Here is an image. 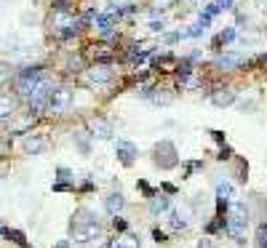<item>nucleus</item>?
<instances>
[{
  "label": "nucleus",
  "mask_w": 267,
  "mask_h": 248,
  "mask_svg": "<svg viewBox=\"0 0 267 248\" xmlns=\"http://www.w3.org/2000/svg\"><path fill=\"white\" fill-rule=\"evenodd\" d=\"M102 235V222L99 216L91 211V208H78L72 214V222H70V238L75 240V243H91V240H96Z\"/></svg>",
  "instance_id": "obj_1"
},
{
  "label": "nucleus",
  "mask_w": 267,
  "mask_h": 248,
  "mask_svg": "<svg viewBox=\"0 0 267 248\" xmlns=\"http://www.w3.org/2000/svg\"><path fill=\"white\" fill-rule=\"evenodd\" d=\"M227 232L232 235V240L238 246H243L246 240H243V232H246V227L251 224V208L243 203V200H235V203H230V208H227Z\"/></svg>",
  "instance_id": "obj_2"
},
{
  "label": "nucleus",
  "mask_w": 267,
  "mask_h": 248,
  "mask_svg": "<svg viewBox=\"0 0 267 248\" xmlns=\"http://www.w3.org/2000/svg\"><path fill=\"white\" fill-rule=\"evenodd\" d=\"M152 163L158 168H163V171H168V168H174L179 163V155H176V147L174 142H168V139H163V142H158L152 147Z\"/></svg>",
  "instance_id": "obj_3"
},
{
  "label": "nucleus",
  "mask_w": 267,
  "mask_h": 248,
  "mask_svg": "<svg viewBox=\"0 0 267 248\" xmlns=\"http://www.w3.org/2000/svg\"><path fill=\"white\" fill-rule=\"evenodd\" d=\"M72 102H75V91L67 88V86H62V88H54V94L48 96L46 107H48L51 112H64V110L72 107Z\"/></svg>",
  "instance_id": "obj_4"
},
{
  "label": "nucleus",
  "mask_w": 267,
  "mask_h": 248,
  "mask_svg": "<svg viewBox=\"0 0 267 248\" xmlns=\"http://www.w3.org/2000/svg\"><path fill=\"white\" fill-rule=\"evenodd\" d=\"M115 152H118V158H120V163H123V166H131V163L136 160V155H139L136 144L126 142V139H120V142L115 144Z\"/></svg>",
  "instance_id": "obj_5"
},
{
  "label": "nucleus",
  "mask_w": 267,
  "mask_h": 248,
  "mask_svg": "<svg viewBox=\"0 0 267 248\" xmlns=\"http://www.w3.org/2000/svg\"><path fill=\"white\" fill-rule=\"evenodd\" d=\"M110 80H112V69L107 64H94L88 69V83H94V86H104Z\"/></svg>",
  "instance_id": "obj_6"
},
{
  "label": "nucleus",
  "mask_w": 267,
  "mask_h": 248,
  "mask_svg": "<svg viewBox=\"0 0 267 248\" xmlns=\"http://www.w3.org/2000/svg\"><path fill=\"white\" fill-rule=\"evenodd\" d=\"M88 128H91V136H99V139H110V136H112V123L104 120V118H91Z\"/></svg>",
  "instance_id": "obj_7"
},
{
  "label": "nucleus",
  "mask_w": 267,
  "mask_h": 248,
  "mask_svg": "<svg viewBox=\"0 0 267 248\" xmlns=\"http://www.w3.org/2000/svg\"><path fill=\"white\" fill-rule=\"evenodd\" d=\"M24 150H27L30 155H40V152L48 150V139H46L43 134H32V136H27V139H24Z\"/></svg>",
  "instance_id": "obj_8"
},
{
  "label": "nucleus",
  "mask_w": 267,
  "mask_h": 248,
  "mask_svg": "<svg viewBox=\"0 0 267 248\" xmlns=\"http://www.w3.org/2000/svg\"><path fill=\"white\" fill-rule=\"evenodd\" d=\"M104 208H107V214H112L118 216L126 208V198H123V192L118 190V192H110V195L104 198Z\"/></svg>",
  "instance_id": "obj_9"
},
{
  "label": "nucleus",
  "mask_w": 267,
  "mask_h": 248,
  "mask_svg": "<svg viewBox=\"0 0 267 248\" xmlns=\"http://www.w3.org/2000/svg\"><path fill=\"white\" fill-rule=\"evenodd\" d=\"M211 102H214L216 107H230L235 102V91L232 88H219L211 94Z\"/></svg>",
  "instance_id": "obj_10"
},
{
  "label": "nucleus",
  "mask_w": 267,
  "mask_h": 248,
  "mask_svg": "<svg viewBox=\"0 0 267 248\" xmlns=\"http://www.w3.org/2000/svg\"><path fill=\"white\" fill-rule=\"evenodd\" d=\"M243 61H246V59H243L240 53H224V56L216 59V67H222V69H235V67H240Z\"/></svg>",
  "instance_id": "obj_11"
},
{
  "label": "nucleus",
  "mask_w": 267,
  "mask_h": 248,
  "mask_svg": "<svg viewBox=\"0 0 267 248\" xmlns=\"http://www.w3.org/2000/svg\"><path fill=\"white\" fill-rule=\"evenodd\" d=\"M112 248H142V240L136 235H131V232H123V235H118Z\"/></svg>",
  "instance_id": "obj_12"
},
{
  "label": "nucleus",
  "mask_w": 267,
  "mask_h": 248,
  "mask_svg": "<svg viewBox=\"0 0 267 248\" xmlns=\"http://www.w3.org/2000/svg\"><path fill=\"white\" fill-rule=\"evenodd\" d=\"M16 112V99L11 94H0V118H8Z\"/></svg>",
  "instance_id": "obj_13"
},
{
  "label": "nucleus",
  "mask_w": 267,
  "mask_h": 248,
  "mask_svg": "<svg viewBox=\"0 0 267 248\" xmlns=\"http://www.w3.org/2000/svg\"><path fill=\"white\" fill-rule=\"evenodd\" d=\"M232 198V184L230 182H219L216 184V200H219V208H222L224 203H230Z\"/></svg>",
  "instance_id": "obj_14"
},
{
  "label": "nucleus",
  "mask_w": 267,
  "mask_h": 248,
  "mask_svg": "<svg viewBox=\"0 0 267 248\" xmlns=\"http://www.w3.org/2000/svg\"><path fill=\"white\" fill-rule=\"evenodd\" d=\"M3 238H8L11 243L16 246H27V235L22 230H11V227H3Z\"/></svg>",
  "instance_id": "obj_15"
},
{
  "label": "nucleus",
  "mask_w": 267,
  "mask_h": 248,
  "mask_svg": "<svg viewBox=\"0 0 267 248\" xmlns=\"http://www.w3.org/2000/svg\"><path fill=\"white\" fill-rule=\"evenodd\" d=\"M150 211L158 216V214H163V211H168V198H163V195H155L152 200H150Z\"/></svg>",
  "instance_id": "obj_16"
},
{
  "label": "nucleus",
  "mask_w": 267,
  "mask_h": 248,
  "mask_svg": "<svg viewBox=\"0 0 267 248\" xmlns=\"http://www.w3.org/2000/svg\"><path fill=\"white\" fill-rule=\"evenodd\" d=\"M256 248H267V222L256 227Z\"/></svg>",
  "instance_id": "obj_17"
},
{
  "label": "nucleus",
  "mask_w": 267,
  "mask_h": 248,
  "mask_svg": "<svg viewBox=\"0 0 267 248\" xmlns=\"http://www.w3.org/2000/svg\"><path fill=\"white\" fill-rule=\"evenodd\" d=\"M171 227H174V230H184V227H187V222H184L176 211H171Z\"/></svg>",
  "instance_id": "obj_18"
},
{
  "label": "nucleus",
  "mask_w": 267,
  "mask_h": 248,
  "mask_svg": "<svg viewBox=\"0 0 267 248\" xmlns=\"http://www.w3.org/2000/svg\"><path fill=\"white\" fill-rule=\"evenodd\" d=\"M11 80V67L8 64H0V83Z\"/></svg>",
  "instance_id": "obj_19"
},
{
  "label": "nucleus",
  "mask_w": 267,
  "mask_h": 248,
  "mask_svg": "<svg viewBox=\"0 0 267 248\" xmlns=\"http://www.w3.org/2000/svg\"><path fill=\"white\" fill-rule=\"evenodd\" d=\"M112 224H115V230H118V232H126V230H128V222L120 219V216H115V222H112Z\"/></svg>",
  "instance_id": "obj_20"
},
{
  "label": "nucleus",
  "mask_w": 267,
  "mask_h": 248,
  "mask_svg": "<svg viewBox=\"0 0 267 248\" xmlns=\"http://www.w3.org/2000/svg\"><path fill=\"white\" fill-rule=\"evenodd\" d=\"M216 8L222 11V8H232V0H216Z\"/></svg>",
  "instance_id": "obj_21"
},
{
  "label": "nucleus",
  "mask_w": 267,
  "mask_h": 248,
  "mask_svg": "<svg viewBox=\"0 0 267 248\" xmlns=\"http://www.w3.org/2000/svg\"><path fill=\"white\" fill-rule=\"evenodd\" d=\"M152 235H155V240H158V243H166V235H163L160 230H152Z\"/></svg>",
  "instance_id": "obj_22"
},
{
  "label": "nucleus",
  "mask_w": 267,
  "mask_h": 248,
  "mask_svg": "<svg viewBox=\"0 0 267 248\" xmlns=\"http://www.w3.org/2000/svg\"><path fill=\"white\" fill-rule=\"evenodd\" d=\"M198 248H214V246H211V240H200Z\"/></svg>",
  "instance_id": "obj_23"
},
{
  "label": "nucleus",
  "mask_w": 267,
  "mask_h": 248,
  "mask_svg": "<svg viewBox=\"0 0 267 248\" xmlns=\"http://www.w3.org/2000/svg\"><path fill=\"white\" fill-rule=\"evenodd\" d=\"M54 248H70V243H67V240H62V243H59V246H54Z\"/></svg>",
  "instance_id": "obj_24"
},
{
  "label": "nucleus",
  "mask_w": 267,
  "mask_h": 248,
  "mask_svg": "<svg viewBox=\"0 0 267 248\" xmlns=\"http://www.w3.org/2000/svg\"><path fill=\"white\" fill-rule=\"evenodd\" d=\"M6 152V142H0V155H3Z\"/></svg>",
  "instance_id": "obj_25"
},
{
  "label": "nucleus",
  "mask_w": 267,
  "mask_h": 248,
  "mask_svg": "<svg viewBox=\"0 0 267 248\" xmlns=\"http://www.w3.org/2000/svg\"><path fill=\"white\" fill-rule=\"evenodd\" d=\"M102 248H112V243H107V246H102Z\"/></svg>",
  "instance_id": "obj_26"
}]
</instances>
